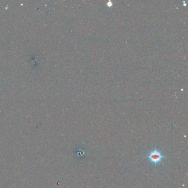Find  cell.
Listing matches in <instances>:
<instances>
[{
    "instance_id": "6da1fadb",
    "label": "cell",
    "mask_w": 188,
    "mask_h": 188,
    "mask_svg": "<svg viewBox=\"0 0 188 188\" xmlns=\"http://www.w3.org/2000/svg\"><path fill=\"white\" fill-rule=\"evenodd\" d=\"M148 158L151 163L154 165H158L161 163L163 158H165V156H163L161 151L155 149L149 153Z\"/></svg>"
}]
</instances>
